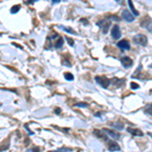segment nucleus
Wrapping results in <instances>:
<instances>
[{
    "label": "nucleus",
    "instance_id": "obj_14",
    "mask_svg": "<svg viewBox=\"0 0 152 152\" xmlns=\"http://www.w3.org/2000/svg\"><path fill=\"white\" fill-rule=\"evenodd\" d=\"M63 43H64V40H63V38H59L58 40L55 42V48H57V49H59V48H61L62 46H63Z\"/></svg>",
    "mask_w": 152,
    "mask_h": 152
},
{
    "label": "nucleus",
    "instance_id": "obj_21",
    "mask_svg": "<svg viewBox=\"0 0 152 152\" xmlns=\"http://www.w3.org/2000/svg\"><path fill=\"white\" fill-rule=\"evenodd\" d=\"M131 88L132 89H137V88H139V85L137 83H135V82H131Z\"/></svg>",
    "mask_w": 152,
    "mask_h": 152
},
{
    "label": "nucleus",
    "instance_id": "obj_22",
    "mask_svg": "<svg viewBox=\"0 0 152 152\" xmlns=\"http://www.w3.org/2000/svg\"><path fill=\"white\" fill-rule=\"evenodd\" d=\"M62 28H63L64 31H66V32H68V33H71V34H74V35H75V32H74L73 30H71V28H68V27H64V26H62Z\"/></svg>",
    "mask_w": 152,
    "mask_h": 152
},
{
    "label": "nucleus",
    "instance_id": "obj_19",
    "mask_svg": "<svg viewBox=\"0 0 152 152\" xmlns=\"http://www.w3.org/2000/svg\"><path fill=\"white\" fill-rule=\"evenodd\" d=\"M75 106H77V107H86V106H88V105L86 103H78V104L75 105Z\"/></svg>",
    "mask_w": 152,
    "mask_h": 152
},
{
    "label": "nucleus",
    "instance_id": "obj_15",
    "mask_svg": "<svg viewBox=\"0 0 152 152\" xmlns=\"http://www.w3.org/2000/svg\"><path fill=\"white\" fill-rule=\"evenodd\" d=\"M128 4H129V6H130V8H131V11L134 13V15H139V12L135 9V7H134V5H133V2H132V1H128Z\"/></svg>",
    "mask_w": 152,
    "mask_h": 152
},
{
    "label": "nucleus",
    "instance_id": "obj_16",
    "mask_svg": "<svg viewBox=\"0 0 152 152\" xmlns=\"http://www.w3.org/2000/svg\"><path fill=\"white\" fill-rule=\"evenodd\" d=\"M64 77H65V79H66V80H68V81H71V80H73V79H74V76H73L71 73H69V72L65 73V74H64Z\"/></svg>",
    "mask_w": 152,
    "mask_h": 152
},
{
    "label": "nucleus",
    "instance_id": "obj_2",
    "mask_svg": "<svg viewBox=\"0 0 152 152\" xmlns=\"http://www.w3.org/2000/svg\"><path fill=\"white\" fill-rule=\"evenodd\" d=\"M95 81L99 85H102L104 88H107L111 83V80L105 76H95Z\"/></svg>",
    "mask_w": 152,
    "mask_h": 152
},
{
    "label": "nucleus",
    "instance_id": "obj_1",
    "mask_svg": "<svg viewBox=\"0 0 152 152\" xmlns=\"http://www.w3.org/2000/svg\"><path fill=\"white\" fill-rule=\"evenodd\" d=\"M133 41L135 44L137 45H140V46H147L148 44V40H147V37L144 35H136L135 37H133Z\"/></svg>",
    "mask_w": 152,
    "mask_h": 152
},
{
    "label": "nucleus",
    "instance_id": "obj_23",
    "mask_svg": "<svg viewBox=\"0 0 152 152\" xmlns=\"http://www.w3.org/2000/svg\"><path fill=\"white\" fill-rule=\"evenodd\" d=\"M65 39H66V40L68 41V44H69L70 46H73V45H74V41H73L72 39H70V38H68V37H66Z\"/></svg>",
    "mask_w": 152,
    "mask_h": 152
},
{
    "label": "nucleus",
    "instance_id": "obj_9",
    "mask_svg": "<svg viewBox=\"0 0 152 152\" xmlns=\"http://www.w3.org/2000/svg\"><path fill=\"white\" fill-rule=\"evenodd\" d=\"M104 132H105L107 135H110L113 139H120V137H121V134L120 133H117V132H115V131H113V130H108V129H104L103 130Z\"/></svg>",
    "mask_w": 152,
    "mask_h": 152
},
{
    "label": "nucleus",
    "instance_id": "obj_5",
    "mask_svg": "<svg viewBox=\"0 0 152 152\" xmlns=\"http://www.w3.org/2000/svg\"><path fill=\"white\" fill-rule=\"evenodd\" d=\"M121 31H120V27H119V25H114V27L112 28V37H113V39H115V40H118V39H120L121 38Z\"/></svg>",
    "mask_w": 152,
    "mask_h": 152
},
{
    "label": "nucleus",
    "instance_id": "obj_11",
    "mask_svg": "<svg viewBox=\"0 0 152 152\" xmlns=\"http://www.w3.org/2000/svg\"><path fill=\"white\" fill-rule=\"evenodd\" d=\"M127 131H128L130 134H132L133 136H138V137H141V136H143V132H142V131H140L139 129L128 128V129H127Z\"/></svg>",
    "mask_w": 152,
    "mask_h": 152
},
{
    "label": "nucleus",
    "instance_id": "obj_3",
    "mask_svg": "<svg viewBox=\"0 0 152 152\" xmlns=\"http://www.w3.org/2000/svg\"><path fill=\"white\" fill-rule=\"evenodd\" d=\"M120 61H121V63H122V65L124 66V67H126V68H128V67H131L132 65H133V60L131 58H129V57H123V58L120 59Z\"/></svg>",
    "mask_w": 152,
    "mask_h": 152
},
{
    "label": "nucleus",
    "instance_id": "obj_7",
    "mask_svg": "<svg viewBox=\"0 0 152 152\" xmlns=\"http://www.w3.org/2000/svg\"><path fill=\"white\" fill-rule=\"evenodd\" d=\"M93 134L97 137V138H99V139H102V140L107 141V136L105 135L104 131H100V130L95 129V130H93Z\"/></svg>",
    "mask_w": 152,
    "mask_h": 152
},
{
    "label": "nucleus",
    "instance_id": "obj_10",
    "mask_svg": "<svg viewBox=\"0 0 152 152\" xmlns=\"http://www.w3.org/2000/svg\"><path fill=\"white\" fill-rule=\"evenodd\" d=\"M117 45H118V47L120 48V49H122V50H129V49H130V44H129V42L127 40H122V41H120Z\"/></svg>",
    "mask_w": 152,
    "mask_h": 152
},
{
    "label": "nucleus",
    "instance_id": "obj_17",
    "mask_svg": "<svg viewBox=\"0 0 152 152\" xmlns=\"http://www.w3.org/2000/svg\"><path fill=\"white\" fill-rule=\"evenodd\" d=\"M70 151H72L71 148L63 147V148H59V149H57V150H55V151H53V152H70Z\"/></svg>",
    "mask_w": 152,
    "mask_h": 152
},
{
    "label": "nucleus",
    "instance_id": "obj_13",
    "mask_svg": "<svg viewBox=\"0 0 152 152\" xmlns=\"http://www.w3.org/2000/svg\"><path fill=\"white\" fill-rule=\"evenodd\" d=\"M112 127H115L118 130H123L124 129V124L121 123V122H116V123H113L112 124Z\"/></svg>",
    "mask_w": 152,
    "mask_h": 152
},
{
    "label": "nucleus",
    "instance_id": "obj_4",
    "mask_svg": "<svg viewBox=\"0 0 152 152\" xmlns=\"http://www.w3.org/2000/svg\"><path fill=\"white\" fill-rule=\"evenodd\" d=\"M122 17H123L126 21H128V23H132V21L135 19L134 15L131 14V13L129 12V10H124L123 13H122Z\"/></svg>",
    "mask_w": 152,
    "mask_h": 152
},
{
    "label": "nucleus",
    "instance_id": "obj_20",
    "mask_svg": "<svg viewBox=\"0 0 152 152\" xmlns=\"http://www.w3.org/2000/svg\"><path fill=\"white\" fill-rule=\"evenodd\" d=\"M145 113H147V114L152 116V105H148V107L145 110Z\"/></svg>",
    "mask_w": 152,
    "mask_h": 152
},
{
    "label": "nucleus",
    "instance_id": "obj_6",
    "mask_svg": "<svg viewBox=\"0 0 152 152\" xmlns=\"http://www.w3.org/2000/svg\"><path fill=\"white\" fill-rule=\"evenodd\" d=\"M107 148H108V150L111 152L119 151L120 150V145L118 144L117 142H115V141H110L108 144H107Z\"/></svg>",
    "mask_w": 152,
    "mask_h": 152
},
{
    "label": "nucleus",
    "instance_id": "obj_24",
    "mask_svg": "<svg viewBox=\"0 0 152 152\" xmlns=\"http://www.w3.org/2000/svg\"><path fill=\"white\" fill-rule=\"evenodd\" d=\"M32 152H40V149H39V147H34V148L32 149Z\"/></svg>",
    "mask_w": 152,
    "mask_h": 152
},
{
    "label": "nucleus",
    "instance_id": "obj_25",
    "mask_svg": "<svg viewBox=\"0 0 152 152\" xmlns=\"http://www.w3.org/2000/svg\"><path fill=\"white\" fill-rule=\"evenodd\" d=\"M55 113H56V114H60V113H61V108H59V107H57V108H56V110H55Z\"/></svg>",
    "mask_w": 152,
    "mask_h": 152
},
{
    "label": "nucleus",
    "instance_id": "obj_8",
    "mask_svg": "<svg viewBox=\"0 0 152 152\" xmlns=\"http://www.w3.org/2000/svg\"><path fill=\"white\" fill-rule=\"evenodd\" d=\"M97 24H98L100 27H103L104 34H106L107 31H108V27H110V25H111V23H110V21H106V20H100V21L97 23Z\"/></svg>",
    "mask_w": 152,
    "mask_h": 152
},
{
    "label": "nucleus",
    "instance_id": "obj_18",
    "mask_svg": "<svg viewBox=\"0 0 152 152\" xmlns=\"http://www.w3.org/2000/svg\"><path fill=\"white\" fill-rule=\"evenodd\" d=\"M19 8H20V5H14V6H12V8H11V10H10V12L11 13H16V12L19 10Z\"/></svg>",
    "mask_w": 152,
    "mask_h": 152
},
{
    "label": "nucleus",
    "instance_id": "obj_27",
    "mask_svg": "<svg viewBox=\"0 0 152 152\" xmlns=\"http://www.w3.org/2000/svg\"><path fill=\"white\" fill-rule=\"evenodd\" d=\"M149 136H151V137H152V134H151V133H149Z\"/></svg>",
    "mask_w": 152,
    "mask_h": 152
},
{
    "label": "nucleus",
    "instance_id": "obj_12",
    "mask_svg": "<svg viewBox=\"0 0 152 152\" xmlns=\"http://www.w3.org/2000/svg\"><path fill=\"white\" fill-rule=\"evenodd\" d=\"M141 26L147 28L150 33H152V20H150V19H147V20H145L144 23H142V24H141Z\"/></svg>",
    "mask_w": 152,
    "mask_h": 152
},
{
    "label": "nucleus",
    "instance_id": "obj_26",
    "mask_svg": "<svg viewBox=\"0 0 152 152\" xmlns=\"http://www.w3.org/2000/svg\"><path fill=\"white\" fill-rule=\"evenodd\" d=\"M81 21L82 23H85L86 24H88V21H87V20H85V19H81Z\"/></svg>",
    "mask_w": 152,
    "mask_h": 152
}]
</instances>
